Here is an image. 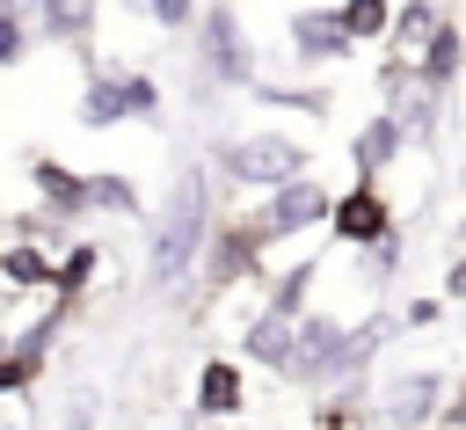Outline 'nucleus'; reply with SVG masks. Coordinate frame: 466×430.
Instances as JSON below:
<instances>
[{
	"mask_svg": "<svg viewBox=\"0 0 466 430\" xmlns=\"http://www.w3.org/2000/svg\"><path fill=\"white\" fill-rule=\"evenodd\" d=\"M211 219H218L211 175H204L197 160H182L175 182H167V204H160V219H153V233H146V284H153V292H175L182 277H197V255H204Z\"/></svg>",
	"mask_w": 466,
	"mask_h": 430,
	"instance_id": "1",
	"label": "nucleus"
},
{
	"mask_svg": "<svg viewBox=\"0 0 466 430\" xmlns=\"http://www.w3.org/2000/svg\"><path fill=\"white\" fill-rule=\"evenodd\" d=\"M379 343H386V328L379 321H335V313H299V328H291V350H284V364H277V379L284 386H342V379H357L371 357H379Z\"/></svg>",
	"mask_w": 466,
	"mask_h": 430,
	"instance_id": "2",
	"label": "nucleus"
},
{
	"mask_svg": "<svg viewBox=\"0 0 466 430\" xmlns=\"http://www.w3.org/2000/svg\"><path fill=\"white\" fill-rule=\"evenodd\" d=\"M197 87L204 95H248L255 80H262V58H255V36H248V22L233 15V0H204V15H197Z\"/></svg>",
	"mask_w": 466,
	"mask_h": 430,
	"instance_id": "3",
	"label": "nucleus"
},
{
	"mask_svg": "<svg viewBox=\"0 0 466 430\" xmlns=\"http://www.w3.org/2000/svg\"><path fill=\"white\" fill-rule=\"evenodd\" d=\"M87 58V87H80V131H116V124H160V109H167V95H160V80L153 73H138V66H102L95 51H80Z\"/></svg>",
	"mask_w": 466,
	"mask_h": 430,
	"instance_id": "4",
	"label": "nucleus"
},
{
	"mask_svg": "<svg viewBox=\"0 0 466 430\" xmlns=\"http://www.w3.org/2000/svg\"><path fill=\"white\" fill-rule=\"evenodd\" d=\"M218 182L226 189H277V182H291V175H313V153H306V138H291V131H240V138H218Z\"/></svg>",
	"mask_w": 466,
	"mask_h": 430,
	"instance_id": "5",
	"label": "nucleus"
},
{
	"mask_svg": "<svg viewBox=\"0 0 466 430\" xmlns=\"http://www.w3.org/2000/svg\"><path fill=\"white\" fill-rule=\"evenodd\" d=\"M262 255H269V241H262L255 211H233V219H211L197 277H204V292H240V284L262 277Z\"/></svg>",
	"mask_w": 466,
	"mask_h": 430,
	"instance_id": "6",
	"label": "nucleus"
},
{
	"mask_svg": "<svg viewBox=\"0 0 466 430\" xmlns=\"http://www.w3.org/2000/svg\"><path fill=\"white\" fill-rule=\"evenodd\" d=\"M328 211H335V189H328V182H313V175H291V182L262 189L255 226H262V241H269V248H284V241H299V233H328Z\"/></svg>",
	"mask_w": 466,
	"mask_h": 430,
	"instance_id": "7",
	"label": "nucleus"
},
{
	"mask_svg": "<svg viewBox=\"0 0 466 430\" xmlns=\"http://www.w3.org/2000/svg\"><path fill=\"white\" fill-rule=\"evenodd\" d=\"M444 394H451V379H444V372L408 364V372H393V379L379 386V415H386V430H430V423H437V408H444Z\"/></svg>",
	"mask_w": 466,
	"mask_h": 430,
	"instance_id": "8",
	"label": "nucleus"
},
{
	"mask_svg": "<svg viewBox=\"0 0 466 430\" xmlns=\"http://www.w3.org/2000/svg\"><path fill=\"white\" fill-rule=\"evenodd\" d=\"M386 233H393V204H386V189H379V182H364V175H357V182L335 197V211H328V241L357 255V248H371V241H386Z\"/></svg>",
	"mask_w": 466,
	"mask_h": 430,
	"instance_id": "9",
	"label": "nucleus"
},
{
	"mask_svg": "<svg viewBox=\"0 0 466 430\" xmlns=\"http://www.w3.org/2000/svg\"><path fill=\"white\" fill-rule=\"evenodd\" d=\"M284 44H291V66H342V58L357 51V36H350L342 7H291Z\"/></svg>",
	"mask_w": 466,
	"mask_h": 430,
	"instance_id": "10",
	"label": "nucleus"
},
{
	"mask_svg": "<svg viewBox=\"0 0 466 430\" xmlns=\"http://www.w3.org/2000/svg\"><path fill=\"white\" fill-rule=\"evenodd\" d=\"M393 160H408V131H400L393 109H379V117H364V124L350 131V168H357L364 182H379Z\"/></svg>",
	"mask_w": 466,
	"mask_h": 430,
	"instance_id": "11",
	"label": "nucleus"
},
{
	"mask_svg": "<svg viewBox=\"0 0 466 430\" xmlns=\"http://www.w3.org/2000/svg\"><path fill=\"white\" fill-rule=\"evenodd\" d=\"M95 22H102V0H36L29 7V29L66 51H95Z\"/></svg>",
	"mask_w": 466,
	"mask_h": 430,
	"instance_id": "12",
	"label": "nucleus"
},
{
	"mask_svg": "<svg viewBox=\"0 0 466 430\" xmlns=\"http://www.w3.org/2000/svg\"><path fill=\"white\" fill-rule=\"evenodd\" d=\"M459 73H466V22H459V15H444V22L430 29V44L415 51V80H422V87H437V95H451V87H459Z\"/></svg>",
	"mask_w": 466,
	"mask_h": 430,
	"instance_id": "13",
	"label": "nucleus"
},
{
	"mask_svg": "<svg viewBox=\"0 0 466 430\" xmlns=\"http://www.w3.org/2000/svg\"><path fill=\"white\" fill-rule=\"evenodd\" d=\"M29 182H36V204L51 211V219H87V175L80 168H66V160H51V153H29Z\"/></svg>",
	"mask_w": 466,
	"mask_h": 430,
	"instance_id": "14",
	"label": "nucleus"
},
{
	"mask_svg": "<svg viewBox=\"0 0 466 430\" xmlns=\"http://www.w3.org/2000/svg\"><path fill=\"white\" fill-rule=\"evenodd\" d=\"M240 408H248V372H240V357H204V372H197V415L233 423Z\"/></svg>",
	"mask_w": 466,
	"mask_h": 430,
	"instance_id": "15",
	"label": "nucleus"
},
{
	"mask_svg": "<svg viewBox=\"0 0 466 430\" xmlns=\"http://www.w3.org/2000/svg\"><path fill=\"white\" fill-rule=\"evenodd\" d=\"M51 262H58V255H51L44 241H22V233H15V241L0 248V284H7V292H51Z\"/></svg>",
	"mask_w": 466,
	"mask_h": 430,
	"instance_id": "16",
	"label": "nucleus"
},
{
	"mask_svg": "<svg viewBox=\"0 0 466 430\" xmlns=\"http://www.w3.org/2000/svg\"><path fill=\"white\" fill-rule=\"evenodd\" d=\"M87 219H146L138 182L116 175V168H95V175H87Z\"/></svg>",
	"mask_w": 466,
	"mask_h": 430,
	"instance_id": "17",
	"label": "nucleus"
},
{
	"mask_svg": "<svg viewBox=\"0 0 466 430\" xmlns=\"http://www.w3.org/2000/svg\"><path fill=\"white\" fill-rule=\"evenodd\" d=\"M291 328H299L291 313H269V306H262V313L240 328V364H269V372H277L284 350H291Z\"/></svg>",
	"mask_w": 466,
	"mask_h": 430,
	"instance_id": "18",
	"label": "nucleus"
},
{
	"mask_svg": "<svg viewBox=\"0 0 466 430\" xmlns=\"http://www.w3.org/2000/svg\"><path fill=\"white\" fill-rule=\"evenodd\" d=\"M444 22V0H393V29H386V51L415 58L430 44V29Z\"/></svg>",
	"mask_w": 466,
	"mask_h": 430,
	"instance_id": "19",
	"label": "nucleus"
},
{
	"mask_svg": "<svg viewBox=\"0 0 466 430\" xmlns=\"http://www.w3.org/2000/svg\"><path fill=\"white\" fill-rule=\"evenodd\" d=\"M248 102H262V109H299V117H328V109H335V95L313 87V80H255Z\"/></svg>",
	"mask_w": 466,
	"mask_h": 430,
	"instance_id": "20",
	"label": "nucleus"
},
{
	"mask_svg": "<svg viewBox=\"0 0 466 430\" xmlns=\"http://www.w3.org/2000/svg\"><path fill=\"white\" fill-rule=\"evenodd\" d=\"M95 270H102V248H95V241H73V248L51 262V299H66V306H73V299H87Z\"/></svg>",
	"mask_w": 466,
	"mask_h": 430,
	"instance_id": "21",
	"label": "nucleus"
},
{
	"mask_svg": "<svg viewBox=\"0 0 466 430\" xmlns=\"http://www.w3.org/2000/svg\"><path fill=\"white\" fill-rule=\"evenodd\" d=\"M313 277H320V255L291 262L284 277H269V299H262V306H269V313H291V321H299V313H306V299H313Z\"/></svg>",
	"mask_w": 466,
	"mask_h": 430,
	"instance_id": "22",
	"label": "nucleus"
},
{
	"mask_svg": "<svg viewBox=\"0 0 466 430\" xmlns=\"http://www.w3.org/2000/svg\"><path fill=\"white\" fill-rule=\"evenodd\" d=\"M342 22H350L357 44H386V29H393V0H342Z\"/></svg>",
	"mask_w": 466,
	"mask_h": 430,
	"instance_id": "23",
	"label": "nucleus"
},
{
	"mask_svg": "<svg viewBox=\"0 0 466 430\" xmlns=\"http://www.w3.org/2000/svg\"><path fill=\"white\" fill-rule=\"evenodd\" d=\"M197 15H204V0H146V22H153V29H167V36H189V29H197Z\"/></svg>",
	"mask_w": 466,
	"mask_h": 430,
	"instance_id": "24",
	"label": "nucleus"
},
{
	"mask_svg": "<svg viewBox=\"0 0 466 430\" xmlns=\"http://www.w3.org/2000/svg\"><path fill=\"white\" fill-rule=\"evenodd\" d=\"M29 44H36L29 15H0V66H22V58H29Z\"/></svg>",
	"mask_w": 466,
	"mask_h": 430,
	"instance_id": "25",
	"label": "nucleus"
},
{
	"mask_svg": "<svg viewBox=\"0 0 466 430\" xmlns=\"http://www.w3.org/2000/svg\"><path fill=\"white\" fill-rule=\"evenodd\" d=\"M95 408H102V401H95L87 386H73V394H66V415H58V430H95Z\"/></svg>",
	"mask_w": 466,
	"mask_h": 430,
	"instance_id": "26",
	"label": "nucleus"
},
{
	"mask_svg": "<svg viewBox=\"0 0 466 430\" xmlns=\"http://www.w3.org/2000/svg\"><path fill=\"white\" fill-rule=\"evenodd\" d=\"M437 423H444V430H466V379H459V386L444 394V408H437Z\"/></svg>",
	"mask_w": 466,
	"mask_h": 430,
	"instance_id": "27",
	"label": "nucleus"
},
{
	"mask_svg": "<svg viewBox=\"0 0 466 430\" xmlns=\"http://www.w3.org/2000/svg\"><path fill=\"white\" fill-rule=\"evenodd\" d=\"M313 430H357V415H350V401H328V408L313 415Z\"/></svg>",
	"mask_w": 466,
	"mask_h": 430,
	"instance_id": "28",
	"label": "nucleus"
},
{
	"mask_svg": "<svg viewBox=\"0 0 466 430\" xmlns=\"http://www.w3.org/2000/svg\"><path fill=\"white\" fill-rule=\"evenodd\" d=\"M437 313H444V299H408V328H437Z\"/></svg>",
	"mask_w": 466,
	"mask_h": 430,
	"instance_id": "29",
	"label": "nucleus"
},
{
	"mask_svg": "<svg viewBox=\"0 0 466 430\" xmlns=\"http://www.w3.org/2000/svg\"><path fill=\"white\" fill-rule=\"evenodd\" d=\"M444 299H459V306H466V248H459V255H451V270H444Z\"/></svg>",
	"mask_w": 466,
	"mask_h": 430,
	"instance_id": "30",
	"label": "nucleus"
},
{
	"mask_svg": "<svg viewBox=\"0 0 466 430\" xmlns=\"http://www.w3.org/2000/svg\"><path fill=\"white\" fill-rule=\"evenodd\" d=\"M29 7H36V0H0V15H29Z\"/></svg>",
	"mask_w": 466,
	"mask_h": 430,
	"instance_id": "31",
	"label": "nucleus"
},
{
	"mask_svg": "<svg viewBox=\"0 0 466 430\" xmlns=\"http://www.w3.org/2000/svg\"><path fill=\"white\" fill-rule=\"evenodd\" d=\"M459 248H466V211H459Z\"/></svg>",
	"mask_w": 466,
	"mask_h": 430,
	"instance_id": "32",
	"label": "nucleus"
},
{
	"mask_svg": "<svg viewBox=\"0 0 466 430\" xmlns=\"http://www.w3.org/2000/svg\"><path fill=\"white\" fill-rule=\"evenodd\" d=\"M459 182H466V146H459Z\"/></svg>",
	"mask_w": 466,
	"mask_h": 430,
	"instance_id": "33",
	"label": "nucleus"
},
{
	"mask_svg": "<svg viewBox=\"0 0 466 430\" xmlns=\"http://www.w3.org/2000/svg\"><path fill=\"white\" fill-rule=\"evenodd\" d=\"M7 343H15V335H7V328H0V350H7Z\"/></svg>",
	"mask_w": 466,
	"mask_h": 430,
	"instance_id": "34",
	"label": "nucleus"
}]
</instances>
